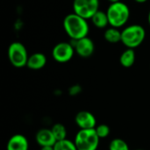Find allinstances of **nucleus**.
I'll list each match as a JSON object with an SVG mask.
<instances>
[{
    "label": "nucleus",
    "mask_w": 150,
    "mask_h": 150,
    "mask_svg": "<svg viewBox=\"0 0 150 150\" xmlns=\"http://www.w3.org/2000/svg\"><path fill=\"white\" fill-rule=\"evenodd\" d=\"M63 28L67 35L72 40H77L87 37L90 31L87 19L74 12L68 14L64 18Z\"/></svg>",
    "instance_id": "obj_1"
},
{
    "label": "nucleus",
    "mask_w": 150,
    "mask_h": 150,
    "mask_svg": "<svg viewBox=\"0 0 150 150\" xmlns=\"http://www.w3.org/2000/svg\"><path fill=\"white\" fill-rule=\"evenodd\" d=\"M106 14L109 20V25L116 28L124 26L129 19L130 10L127 4L119 1L112 3L107 8Z\"/></svg>",
    "instance_id": "obj_2"
},
{
    "label": "nucleus",
    "mask_w": 150,
    "mask_h": 150,
    "mask_svg": "<svg viewBox=\"0 0 150 150\" xmlns=\"http://www.w3.org/2000/svg\"><path fill=\"white\" fill-rule=\"evenodd\" d=\"M146 37V31L141 25H131L121 31V42L127 48L134 49L142 44Z\"/></svg>",
    "instance_id": "obj_3"
},
{
    "label": "nucleus",
    "mask_w": 150,
    "mask_h": 150,
    "mask_svg": "<svg viewBox=\"0 0 150 150\" xmlns=\"http://www.w3.org/2000/svg\"><path fill=\"white\" fill-rule=\"evenodd\" d=\"M100 138L94 129H80L75 137V144L77 150H97Z\"/></svg>",
    "instance_id": "obj_4"
},
{
    "label": "nucleus",
    "mask_w": 150,
    "mask_h": 150,
    "mask_svg": "<svg viewBox=\"0 0 150 150\" xmlns=\"http://www.w3.org/2000/svg\"><path fill=\"white\" fill-rule=\"evenodd\" d=\"M8 58L11 64L15 68H23L26 66L28 54L25 47L18 41H14L8 47Z\"/></svg>",
    "instance_id": "obj_5"
},
{
    "label": "nucleus",
    "mask_w": 150,
    "mask_h": 150,
    "mask_svg": "<svg viewBox=\"0 0 150 150\" xmlns=\"http://www.w3.org/2000/svg\"><path fill=\"white\" fill-rule=\"evenodd\" d=\"M99 10V0H74V13L86 18L91 19V17Z\"/></svg>",
    "instance_id": "obj_6"
},
{
    "label": "nucleus",
    "mask_w": 150,
    "mask_h": 150,
    "mask_svg": "<svg viewBox=\"0 0 150 150\" xmlns=\"http://www.w3.org/2000/svg\"><path fill=\"white\" fill-rule=\"evenodd\" d=\"M74 46L69 42H59L54 47L52 50V56L54 60L60 63L69 62L74 56Z\"/></svg>",
    "instance_id": "obj_7"
},
{
    "label": "nucleus",
    "mask_w": 150,
    "mask_h": 150,
    "mask_svg": "<svg viewBox=\"0 0 150 150\" xmlns=\"http://www.w3.org/2000/svg\"><path fill=\"white\" fill-rule=\"evenodd\" d=\"M75 44H73L75 52L82 58H89L91 57L95 50V45L93 40L87 37L82 38L77 40H74Z\"/></svg>",
    "instance_id": "obj_8"
},
{
    "label": "nucleus",
    "mask_w": 150,
    "mask_h": 150,
    "mask_svg": "<svg viewBox=\"0 0 150 150\" xmlns=\"http://www.w3.org/2000/svg\"><path fill=\"white\" fill-rule=\"evenodd\" d=\"M75 122L80 129H94L97 120L94 115L88 111H81L75 117Z\"/></svg>",
    "instance_id": "obj_9"
},
{
    "label": "nucleus",
    "mask_w": 150,
    "mask_h": 150,
    "mask_svg": "<svg viewBox=\"0 0 150 150\" xmlns=\"http://www.w3.org/2000/svg\"><path fill=\"white\" fill-rule=\"evenodd\" d=\"M37 143L41 147H54L56 143V140L52 133L51 129L42 128L39 130L35 136Z\"/></svg>",
    "instance_id": "obj_10"
},
{
    "label": "nucleus",
    "mask_w": 150,
    "mask_h": 150,
    "mask_svg": "<svg viewBox=\"0 0 150 150\" xmlns=\"http://www.w3.org/2000/svg\"><path fill=\"white\" fill-rule=\"evenodd\" d=\"M7 150H28L29 142L23 134L12 135L7 142Z\"/></svg>",
    "instance_id": "obj_11"
},
{
    "label": "nucleus",
    "mask_w": 150,
    "mask_h": 150,
    "mask_svg": "<svg viewBox=\"0 0 150 150\" xmlns=\"http://www.w3.org/2000/svg\"><path fill=\"white\" fill-rule=\"evenodd\" d=\"M47 63V57L42 53H34L28 57L26 67L33 70H39L45 67Z\"/></svg>",
    "instance_id": "obj_12"
},
{
    "label": "nucleus",
    "mask_w": 150,
    "mask_h": 150,
    "mask_svg": "<svg viewBox=\"0 0 150 150\" xmlns=\"http://www.w3.org/2000/svg\"><path fill=\"white\" fill-rule=\"evenodd\" d=\"M91 22L94 25V26H96L97 28L99 29H104L105 27H107V25H109V20H108V17L106 14V11H103L98 10L92 17H91Z\"/></svg>",
    "instance_id": "obj_13"
},
{
    "label": "nucleus",
    "mask_w": 150,
    "mask_h": 150,
    "mask_svg": "<svg viewBox=\"0 0 150 150\" xmlns=\"http://www.w3.org/2000/svg\"><path fill=\"white\" fill-rule=\"evenodd\" d=\"M104 38L107 42L112 44L121 42V31L116 27H108L104 33Z\"/></svg>",
    "instance_id": "obj_14"
},
{
    "label": "nucleus",
    "mask_w": 150,
    "mask_h": 150,
    "mask_svg": "<svg viewBox=\"0 0 150 150\" xmlns=\"http://www.w3.org/2000/svg\"><path fill=\"white\" fill-rule=\"evenodd\" d=\"M135 52L132 48H127L120 57V62L124 68H130L134 64Z\"/></svg>",
    "instance_id": "obj_15"
},
{
    "label": "nucleus",
    "mask_w": 150,
    "mask_h": 150,
    "mask_svg": "<svg viewBox=\"0 0 150 150\" xmlns=\"http://www.w3.org/2000/svg\"><path fill=\"white\" fill-rule=\"evenodd\" d=\"M51 130H52V133H53L56 142L67 139L66 138L67 137V129L64 125H62L61 123H56L52 127Z\"/></svg>",
    "instance_id": "obj_16"
},
{
    "label": "nucleus",
    "mask_w": 150,
    "mask_h": 150,
    "mask_svg": "<svg viewBox=\"0 0 150 150\" xmlns=\"http://www.w3.org/2000/svg\"><path fill=\"white\" fill-rule=\"evenodd\" d=\"M54 150H77L76 146L74 142H71L68 139L56 142L54 145Z\"/></svg>",
    "instance_id": "obj_17"
},
{
    "label": "nucleus",
    "mask_w": 150,
    "mask_h": 150,
    "mask_svg": "<svg viewBox=\"0 0 150 150\" xmlns=\"http://www.w3.org/2000/svg\"><path fill=\"white\" fill-rule=\"evenodd\" d=\"M109 150H130L127 143L122 139H113L109 144Z\"/></svg>",
    "instance_id": "obj_18"
},
{
    "label": "nucleus",
    "mask_w": 150,
    "mask_h": 150,
    "mask_svg": "<svg viewBox=\"0 0 150 150\" xmlns=\"http://www.w3.org/2000/svg\"><path fill=\"white\" fill-rule=\"evenodd\" d=\"M96 133L100 139H105L110 134V127L105 124H100L95 127Z\"/></svg>",
    "instance_id": "obj_19"
},
{
    "label": "nucleus",
    "mask_w": 150,
    "mask_h": 150,
    "mask_svg": "<svg viewBox=\"0 0 150 150\" xmlns=\"http://www.w3.org/2000/svg\"><path fill=\"white\" fill-rule=\"evenodd\" d=\"M40 150H54V147H41Z\"/></svg>",
    "instance_id": "obj_20"
},
{
    "label": "nucleus",
    "mask_w": 150,
    "mask_h": 150,
    "mask_svg": "<svg viewBox=\"0 0 150 150\" xmlns=\"http://www.w3.org/2000/svg\"><path fill=\"white\" fill-rule=\"evenodd\" d=\"M135 2H137V3H139V4H143V3H146L148 0H134Z\"/></svg>",
    "instance_id": "obj_21"
},
{
    "label": "nucleus",
    "mask_w": 150,
    "mask_h": 150,
    "mask_svg": "<svg viewBox=\"0 0 150 150\" xmlns=\"http://www.w3.org/2000/svg\"><path fill=\"white\" fill-rule=\"evenodd\" d=\"M111 4L112 3H115V2H119V1H120V0H108Z\"/></svg>",
    "instance_id": "obj_22"
},
{
    "label": "nucleus",
    "mask_w": 150,
    "mask_h": 150,
    "mask_svg": "<svg viewBox=\"0 0 150 150\" xmlns=\"http://www.w3.org/2000/svg\"><path fill=\"white\" fill-rule=\"evenodd\" d=\"M148 20H149V25H150V10H149V16H148Z\"/></svg>",
    "instance_id": "obj_23"
},
{
    "label": "nucleus",
    "mask_w": 150,
    "mask_h": 150,
    "mask_svg": "<svg viewBox=\"0 0 150 150\" xmlns=\"http://www.w3.org/2000/svg\"><path fill=\"white\" fill-rule=\"evenodd\" d=\"M135 150H144V149H135Z\"/></svg>",
    "instance_id": "obj_24"
}]
</instances>
